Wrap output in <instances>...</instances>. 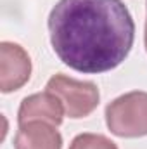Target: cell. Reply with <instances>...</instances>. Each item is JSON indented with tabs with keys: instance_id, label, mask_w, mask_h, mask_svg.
Segmentation results:
<instances>
[{
	"instance_id": "6da1fadb",
	"label": "cell",
	"mask_w": 147,
	"mask_h": 149,
	"mask_svg": "<svg viewBox=\"0 0 147 149\" xmlns=\"http://www.w3.org/2000/svg\"><path fill=\"white\" fill-rule=\"evenodd\" d=\"M47 26L55 56L87 74L118 68L135 40V23L123 0H59Z\"/></svg>"
},
{
	"instance_id": "7a4b0ae2",
	"label": "cell",
	"mask_w": 147,
	"mask_h": 149,
	"mask_svg": "<svg viewBox=\"0 0 147 149\" xmlns=\"http://www.w3.org/2000/svg\"><path fill=\"white\" fill-rule=\"evenodd\" d=\"M106 125L112 135L121 139L147 135V92L132 90L109 102Z\"/></svg>"
},
{
	"instance_id": "3957f363",
	"label": "cell",
	"mask_w": 147,
	"mask_h": 149,
	"mask_svg": "<svg viewBox=\"0 0 147 149\" xmlns=\"http://www.w3.org/2000/svg\"><path fill=\"white\" fill-rule=\"evenodd\" d=\"M47 90L55 94L64 106L66 116L80 120L97 109L101 94L95 83L76 80L68 74L57 73L47 81Z\"/></svg>"
},
{
	"instance_id": "277c9868",
	"label": "cell",
	"mask_w": 147,
	"mask_h": 149,
	"mask_svg": "<svg viewBox=\"0 0 147 149\" xmlns=\"http://www.w3.org/2000/svg\"><path fill=\"white\" fill-rule=\"evenodd\" d=\"M31 76L30 54L14 42L0 43V90L3 94L19 90Z\"/></svg>"
},
{
	"instance_id": "5b68a950",
	"label": "cell",
	"mask_w": 147,
	"mask_h": 149,
	"mask_svg": "<svg viewBox=\"0 0 147 149\" xmlns=\"http://www.w3.org/2000/svg\"><path fill=\"white\" fill-rule=\"evenodd\" d=\"M64 106L59 101V97L49 90L31 94L23 99L19 111H17V123H28V121H47L50 125L59 127L64 120Z\"/></svg>"
},
{
	"instance_id": "8992f818",
	"label": "cell",
	"mask_w": 147,
	"mask_h": 149,
	"mask_svg": "<svg viewBox=\"0 0 147 149\" xmlns=\"http://www.w3.org/2000/svg\"><path fill=\"white\" fill-rule=\"evenodd\" d=\"M14 149H62V135L55 125L47 121H28L19 125Z\"/></svg>"
},
{
	"instance_id": "52a82bcc",
	"label": "cell",
	"mask_w": 147,
	"mask_h": 149,
	"mask_svg": "<svg viewBox=\"0 0 147 149\" xmlns=\"http://www.w3.org/2000/svg\"><path fill=\"white\" fill-rule=\"evenodd\" d=\"M69 149H118V146L101 134H80L71 141Z\"/></svg>"
},
{
	"instance_id": "ba28073f",
	"label": "cell",
	"mask_w": 147,
	"mask_h": 149,
	"mask_svg": "<svg viewBox=\"0 0 147 149\" xmlns=\"http://www.w3.org/2000/svg\"><path fill=\"white\" fill-rule=\"evenodd\" d=\"M144 42H146V50H147V21H146V35H144Z\"/></svg>"
}]
</instances>
